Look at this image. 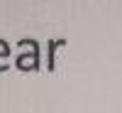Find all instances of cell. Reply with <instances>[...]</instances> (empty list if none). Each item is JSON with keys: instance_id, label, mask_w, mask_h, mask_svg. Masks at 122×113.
<instances>
[{"instance_id": "cell-1", "label": "cell", "mask_w": 122, "mask_h": 113, "mask_svg": "<svg viewBox=\"0 0 122 113\" xmlns=\"http://www.w3.org/2000/svg\"><path fill=\"white\" fill-rule=\"evenodd\" d=\"M7 59H10V47L3 42V39H0V69L7 64Z\"/></svg>"}]
</instances>
